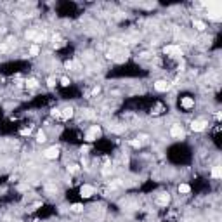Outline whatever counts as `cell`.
<instances>
[{"label":"cell","mask_w":222,"mask_h":222,"mask_svg":"<svg viewBox=\"0 0 222 222\" xmlns=\"http://www.w3.org/2000/svg\"><path fill=\"white\" fill-rule=\"evenodd\" d=\"M49 87H54V78H49Z\"/></svg>","instance_id":"cell-25"},{"label":"cell","mask_w":222,"mask_h":222,"mask_svg":"<svg viewBox=\"0 0 222 222\" xmlns=\"http://www.w3.org/2000/svg\"><path fill=\"white\" fill-rule=\"evenodd\" d=\"M87 151H89V146H82V153H83V155H85Z\"/></svg>","instance_id":"cell-24"},{"label":"cell","mask_w":222,"mask_h":222,"mask_svg":"<svg viewBox=\"0 0 222 222\" xmlns=\"http://www.w3.org/2000/svg\"><path fill=\"white\" fill-rule=\"evenodd\" d=\"M156 203L160 206H167L170 203V194H168V193H161V194L156 198Z\"/></svg>","instance_id":"cell-8"},{"label":"cell","mask_w":222,"mask_h":222,"mask_svg":"<svg viewBox=\"0 0 222 222\" xmlns=\"http://www.w3.org/2000/svg\"><path fill=\"white\" fill-rule=\"evenodd\" d=\"M38 52H40V49H38V45H31V47H30V54H31V56H37Z\"/></svg>","instance_id":"cell-18"},{"label":"cell","mask_w":222,"mask_h":222,"mask_svg":"<svg viewBox=\"0 0 222 222\" xmlns=\"http://www.w3.org/2000/svg\"><path fill=\"white\" fill-rule=\"evenodd\" d=\"M205 7L208 9V17L214 21H221V12H222V4L221 2H208L205 4Z\"/></svg>","instance_id":"cell-1"},{"label":"cell","mask_w":222,"mask_h":222,"mask_svg":"<svg viewBox=\"0 0 222 222\" xmlns=\"http://www.w3.org/2000/svg\"><path fill=\"white\" fill-rule=\"evenodd\" d=\"M191 191V188L188 186V184H179V193H182V194H188Z\"/></svg>","instance_id":"cell-14"},{"label":"cell","mask_w":222,"mask_h":222,"mask_svg":"<svg viewBox=\"0 0 222 222\" xmlns=\"http://www.w3.org/2000/svg\"><path fill=\"white\" fill-rule=\"evenodd\" d=\"M163 52L167 54V56H172V58H179V56H182V50L179 45H167L163 49Z\"/></svg>","instance_id":"cell-3"},{"label":"cell","mask_w":222,"mask_h":222,"mask_svg":"<svg viewBox=\"0 0 222 222\" xmlns=\"http://www.w3.org/2000/svg\"><path fill=\"white\" fill-rule=\"evenodd\" d=\"M37 141H38V142H45V141H47V139H45V132H38V134H37Z\"/></svg>","instance_id":"cell-17"},{"label":"cell","mask_w":222,"mask_h":222,"mask_svg":"<svg viewBox=\"0 0 222 222\" xmlns=\"http://www.w3.org/2000/svg\"><path fill=\"white\" fill-rule=\"evenodd\" d=\"M155 89H156L158 92H167L170 89V83L167 82V80H158V82L155 83Z\"/></svg>","instance_id":"cell-9"},{"label":"cell","mask_w":222,"mask_h":222,"mask_svg":"<svg viewBox=\"0 0 222 222\" xmlns=\"http://www.w3.org/2000/svg\"><path fill=\"white\" fill-rule=\"evenodd\" d=\"M21 134H23V135H28V134H30V129H23V130H21Z\"/></svg>","instance_id":"cell-23"},{"label":"cell","mask_w":222,"mask_h":222,"mask_svg":"<svg viewBox=\"0 0 222 222\" xmlns=\"http://www.w3.org/2000/svg\"><path fill=\"white\" fill-rule=\"evenodd\" d=\"M73 113H75V109L73 108H64V109H61V120H70L71 116H73Z\"/></svg>","instance_id":"cell-11"},{"label":"cell","mask_w":222,"mask_h":222,"mask_svg":"<svg viewBox=\"0 0 222 222\" xmlns=\"http://www.w3.org/2000/svg\"><path fill=\"white\" fill-rule=\"evenodd\" d=\"M43 156L47 158V160H56V158L59 156V148H58V146H52V148L45 149Z\"/></svg>","instance_id":"cell-4"},{"label":"cell","mask_w":222,"mask_h":222,"mask_svg":"<svg viewBox=\"0 0 222 222\" xmlns=\"http://www.w3.org/2000/svg\"><path fill=\"white\" fill-rule=\"evenodd\" d=\"M130 144L134 146V148H141V142H139V141H130Z\"/></svg>","instance_id":"cell-22"},{"label":"cell","mask_w":222,"mask_h":222,"mask_svg":"<svg viewBox=\"0 0 222 222\" xmlns=\"http://www.w3.org/2000/svg\"><path fill=\"white\" fill-rule=\"evenodd\" d=\"M71 210H73V212H76V214H78V212H83V205H80V203H75V205H71Z\"/></svg>","instance_id":"cell-16"},{"label":"cell","mask_w":222,"mask_h":222,"mask_svg":"<svg viewBox=\"0 0 222 222\" xmlns=\"http://www.w3.org/2000/svg\"><path fill=\"white\" fill-rule=\"evenodd\" d=\"M68 170H70V172H71V173L78 172V165H70V167H68Z\"/></svg>","instance_id":"cell-19"},{"label":"cell","mask_w":222,"mask_h":222,"mask_svg":"<svg viewBox=\"0 0 222 222\" xmlns=\"http://www.w3.org/2000/svg\"><path fill=\"white\" fill-rule=\"evenodd\" d=\"M193 25H194V28H196V30H200V31L206 28V26H205V23H203V21H198V19H194V23H193Z\"/></svg>","instance_id":"cell-15"},{"label":"cell","mask_w":222,"mask_h":222,"mask_svg":"<svg viewBox=\"0 0 222 222\" xmlns=\"http://www.w3.org/2000/svg\"><path fill=\"white\" fill-rule=\"evenodd\" d=\"M52 116H56V118H61V109H52Z\"/></svg>","instance_id":"cell-20"},{"label":"cell","mask_w":222,"mask_h":222,"mask_svg":"<svg viewBox=\"0 0 222 222\" xmlns=\"http://www.w3.org/2000/svg\"><path fill=\"white\" fill-rule=\"evenodd\" d=\"M212 177H214V179H221L222 177V170H221L219 165H215L214 168H212Z\"/></svg>","instance_id":"cell-12"},{"label":"cell","mask_w":222,"mask_h":222,"mask_svg":"<svg viewBox=\"0 0 222 222\" xmlns=\"http://www.w3.org/2000/svg\"><path fill=\"white\" fill-rule=\"evenodd\" d=\"M92 194H96V189H94L92 186H87V184H85V186L80 188V196L82 198H90Z\"/></svg>","instance_id":"cell-5"},{"label":"cell","mask_w":222,"mask_h":222,"mask_svg":"<svg viewBox=\"0 0 222 222\" xmlns=\"http://www.w3.org/2000/svg\"><path fill=\"white\" fill-rule=\"evenodd\" d=\"M181 106L184 109H191V108H194V99L193 97H182L181 99Z\"/></svg>","instance_id":"cell-10"},{"label":"cell","mask_w":222,"mask_h":222,"mask_svg":"<svg viewBox=\"0 0 222 222\" xmlns=\"http://www.w3.org/2000/svg\"><path fill=\"white\" fill-rule=\"evenodd\" d=\"M101 135V127L99 125H92L89 130L85 132V139L89 141V142H92V141H96Z\"/></svg>","instance_id":"cell-2"},{"label":"cell","mask_w":222,"mask_h":222,"mask_svg":"<svg viewBox=\"0 0 222 222\" xmlns=\"http://www.w3.org/2000/svg\"><path fill=\"white\" fill-rule=\"evenodd\" d=\"M170 135H172V137H177V139H181V137H184V129H182L181 125H172V129H170Z\"/></svg>","instance_id":"cell-7"},{"label":"cell","mask_w":222,"mask_h":222,"mask_svg":"<svg viewBox=\"0 0 222 222\" xmlns=\"http://www.w3.org/2000/svg\"><path fill=\"white\" fill-rule=\"evenodd\" d=\"M191 129L194 132H203L206 129V122L205 120H194V122L191 123Z\"/></svg>","instance_id":"cell-6"},{"label":"cell","mask_w":222,"mask_h":222,"mask_svg":"<svg viewBox=\"0 0 222 222\" xmlns=\"http://www.w3.org/2000/svg\"><path fill=\"white\" fill-rule=\"evenodd\" d=\"M61 85H64V87H68V85H70V80H68V78H63V80H61Z\"/></svg>","instance_id":"cell-21"},{"label":"cell","mask_w":222,"mask_h":222,"mask_svg":"<svg viewBox=\"0 0 222 222\" xmlns=\"http://www.w3.org/2000/svg\"><path fill=\"white\" fill-rule=\"evenodd\" d=\"M26 87H28V89H37V87H38V82H37L35 78H30V80L26 82Z\"/></svg>","instance_id":"cell-13"}]
</instances>
